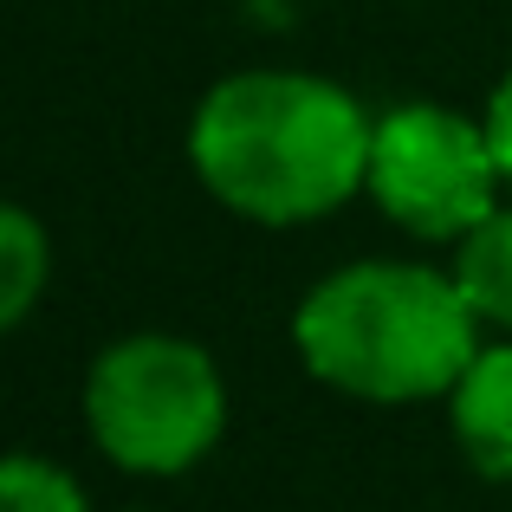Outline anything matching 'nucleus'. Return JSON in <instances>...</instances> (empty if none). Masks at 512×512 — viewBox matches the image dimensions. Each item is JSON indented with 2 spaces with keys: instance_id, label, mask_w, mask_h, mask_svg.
Instances as JSON below:
<instances>
[{
  "instance_id": "obj_1",
  "label": "nucleus",
  "mask_w": 512,
  "mask_h": 512,
  "mask_svg": "<svg viewBox=\"0 0 512 512\" xmlns=\"http://www.w3.org/2000/svg\"><path fill=\"white\" fill-rule=\"evenodd\" d=\"M376 124L344 85L312 72H234L201 98L188 163L221 208L299 227L370 182Z\"/></svg>"
},
{
  "instance_id": "obj_2",
  "label": "nucleus",
  "mask_w": 512,
  "mask_h": 512,
  "mask_svg": "<svg viewBox=\"0 0 512 512\" xmlns=\"http://www.w3.org/2000/svg\"><path fill=\"white\" fill-rule=\"evenodd\" d=\"M480 312L461 279L409 260H363L318 279L299 299L292 344L318 383L357 402H428L448 396L480 357Z\"/></svg>"
},
{
  "instance_id": "obj_3",
  "label": "nucleus",
  "mask_w": 512,
  "mask_h": 512,
  "mask_svg": "<svg viewBox=\"0 0 512 512\" xmlns=\"http://www.w3.org/2000/svg\"><path fill=\"white\" fill-rule=\"evenodd\" d=\"M227 389L201 344L143 331L111 344L85 376V428L130 474H182L221 441Z\"/></svg>"
},
{
  "instance_id": "obj_4",
  "label": "nucleus",
  "mask_w": 512,
  "mask_h": 512,
  "mask_svg": "<svg viewBox=\"0 0 512 512\" xmlns=\"http://www.w3.org/2000/svg\"><path fill=\"white\" fill-rule=\"evenodd\" d=\"M376 208L422 240H461L500 208V156L487 124H467L441 104H402L376 117L370 137V182Z\"/></svg>"
},
{
  "instance_id": "obj_5",
  "label": "nucleus",
  "mask_w": 512,
  "mask_h": 512,
  "mask_svg": "<svg viewBox=\"0 0 512 512\" xmlns=\"http://www.w3.org/2000/svg\"><path fill=\"white\" fill-rule=\"evenodd\" d=\"M448 422L474 474L512 480V344H480L448 389Z\"/></svg>"
},
{
  "instance_id": "obj_6",
  "label": "nucleus",
  "mask_w": 512,
  "mask_h": 512,
  "mask_svg": "<svg viewBox=\"0 0 512 512\" xmlns=\"http://www.w3.org/2000/svg\"><path fill=\"white\" fill-rule=\"evenodd\" d=\"M454 279H461L467 305L487 325L512 331V208H493L474 234H461L454 247Z\"/></svg>"
},
{
  "instance_id": "obj_7",
  "label": "nucleus",
  "mask_w": 512,
  "mask_h": 512,
  "mask_svg": "<svg viewBox=\"0 0 512 512\" xmlns=\"http://www.w3.org/2000/svg\"><path fill=\"white\" fill-rule=\"evenodd\" d=\"M46 273H52L46 227H39L26 208H7L0 214V325H20V318L33 312Z\"/></svg>"
},
{
  "instance_id": "obj_8",
  "label": "nucleus",
  "mask_w": 512,
  "mask_h": 512,
  "mask_svg": "<svg viewBox=\"0 0 512 512\" xmlns=\"http://www.w3.org/2000/svg\"><path fill=\"white\" fill-rule=\"evenodd\" d=\"M0 512H85V493L59 467L33 461V454H7V467H0Z\"/></svg>"
},
{
  "instance_id": "obj_9",
  "label": "nucleus",
  "mask_w": 512,
  "mask_h": 512,
  "mask_svg": "<svg viewBox=\"0 0 512 512\" xmlns=\"http://www.w3.org/2000/svg\"><path fill=\"white\" fill-rule=\"evenodd\" d=\"M487 143H493V156H500V175H506V188H512V72L500 78V91L487 98Z\"/></svg>"
}]
</instances>
